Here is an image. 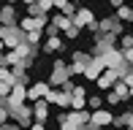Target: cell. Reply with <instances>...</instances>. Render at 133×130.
Returning a JSON list of instances; mask_svg holds the SVG:
<instances>
[{
	"instance_id": "6da1fadb",
	"label": "cell",
	"mask_w": 133,
	"mask_h": 130,
	"mask_svg": "<svg viewBox=\"0 0 133 130\" xmlns=\"http://www.w3.org/2000/svg\"><path fill=\"white\" fill-rule=\"evenodd\" d=\"M71 22H74L76 27H87V30H92V33H98V22H95V14L90 8H84V5H76V14L71 16Z\"/></svg>"
},
{
	"instance_id": "7a4b0ae2",
	"label": "cell",
	"mask_w": 133,
	"mask_h": 130,
	"mask_svg": "<svg viewBox=\"0 0 133 130\" xmlns=\"http://www.w3.org/2000/svg\"><path fill=\"white\" fill-rule=\"evenodd\" d=\"M65 79H71L68 62H63V60H54V65H52V76H49V84H52V87H60Z\"/></svg>"
},
{
	"instance_id": "3957f363",
	"label": "cell",
	"mask_w": 133,
	"mask_h": 130,
	"mask_svg": "<svg viewBox=\"0 0 133 130\" xmlns=\"http://www.w3.org/2000/svg\"><path fill=\"white\" fill-rule=\"evenodd\" d=\"M101 60H103V68H122L125 65V57H122V49H117V46H111V49H106L103 54H101Z\"/></svg>"
},
{
	"instance_id": "277c9868",
	"label": "cell",
	"mask_w": 133,
	"mask_h": 130,
	"mask_svg": "<svg viewBox=\"0 0 133 130\" xmlns=\"http://www.w3.org/2000/svg\"><path fill=\"white\" fill-rule=\"evenodd\" d=\"M101 70H103V60H101L98 54H92V57L87 60V65H84V73H82V76H84L87 81H95V79L101 76Z\"/></svg>"
},
{
	"instance_id": "5b68a950",
	"label": "cell",
	"mask_w": 133,
	"mask_h": 130,
	"mask_svg": "<svg viewBox=\"0 0 133 130\" xmlns=\"http://www.w3.org/2000/svg\"><path fill=\"white\" fill-rule=\"evenodd\" d=\"M117 79H119V70H117V68H103V70H101V76L95 79V84L106 92V90H111V84H114Z\"/></svg>"
},
{
	"instance_id": "8992f818",
	"label": "cell",
	"mask_w": 133,
	"mask_h": 130,
	"mask_svg": "<svg viewBox=\"0 0 133 130\" xmlns=\"http://www.w3.org/2000/svg\"><path fill=\"white\" fill-rule=\"evenodd\" d=\"M98 33H111V35H119V33H122V22H119L117 16H106V19H101Z\"/></svg>"
},
{
	"instance_id": "52a82bcc",
	"label": "cell",
	"mask_w": 133,
	"mask_h": 130,
	"mask_svg": "<svg viewBox=\"0 0 133 130\" xmlns=\"http://www.w3.org/2000/svg\"><path fill=\"white\" fill-rule=\"evenodd\" d=\"M46 117H49V100H46V98H35L33 100V119L44 122Z\"/></svg>"
},
{
	"instance_id": "ba28073f",
	"label": "cell",
	"mask_w": 133,
	"mask_h": 130,
	"mask_svg": "<svg viewBox=\"0 0 133 130\" xmlns=\"http://www.w3.org/2000/svg\"><path fill=\"white\" fill-rule=\"evenodd\" d=\"M19 22V16H16V8L11 3H5L3 8H0V25H16Z\"/></svg>"
},
{
	"instance_id": "9c48e42d",
	"label": "cell",
	"mask_w": 133,
	"mask_h": 130,
	"mask_svg": "<svg viewBox=\"0 0 133 130\" xmlns=\"http://www.w3.org/2000/svg\"><path fill=\"white\" fill-rule=\"evenodd\" d=\"M49 81H35V84H30V90H27V100H35V98H44L46 92H49Z\"/></svg>"
},
{
	"instance_id": "30bf717a",
	"label": "cell",
	"mask_w": 133,
	"mask_h": 130,
	"mask_svg": "<svg viewBox=\"0 0 133 130\" xmlns=\"http://www.w3.org/2000/svg\"><path fill=\"white\" fill-rule=\"evenodd\" d=\"M90 122H92V125H109V122H111V111L109 109H92Z\"/></svg>"
},
{
	"instance_id": "8fae6325",
	"label": "cell",
	"mask_w": 133,
	"mask_h": 130,
	"mask_svg": "<svg viewBox=\"0 0 133 130\" xmlns=\"http://www.w3.org/2000/svg\"><path fill=\"white\" fill-rule=\"evenodd\" d=\"M63 49H65V44H63L60 35H49L46 44H44V52H63Z\"/></svg>"
},
{
	"instance_id": "7c38bea8",
	"label": "cell",
	"mask_w": 133,
	"mask_h": 130,
	"mask_svg": "<svg viewBox=\"0 0 133 130\" xmlns=\"http://www.w3.org/2000/svg\"><path fill=\"white\" fill-rule=\"evenodd\" d=\"M111 90L119 95V100H128V98H130V87L125 84L122 79H117V81H114V84H111Z\"/></svg>"
},
{
	"instance_id": "4fadbf2b",
	"label": "cell",
	"mask_w": 133,
	"mask_h": 130,
	"mask_svg": "<svg viewBox=\"0 0 133 130\" xmlns=\"http://www.w3.org/2000/svg\"><path fill=\"white\" fill-rule=\"evenodd\" d=\"M114 11H117V14H114V16H117V19L119 22H133V8H130V5H119V8H114Z\"/></svg>"
},
{
	"instance_id": "5bb4252c",
	"label": "cell",
	"mask_w": 133,
	"mask_h": 130,
	"mask_svg": "<svg viewBox=\"0 0 133 130\" xmlns=\"http://www.w3.org/2000/svg\"><path fill=\"white\" fill-rule=\"evenodd\" d=\"M117 41H119V46H117V49H133V33H119L117 35Z\"/></svg>"
},
{
	"instance_id": "9a60e30c",
	"label": "cell",
	"mask_w": 133,
	"mask_h": 130,
	"mask_svg": "<svg viewBox=\"0 0 133 130\" xmlns=\"http://www.w3.org/2000/svg\"><path fill=\"white\" fill-rule=\"evenodd\" d=\"M52 25H54V27H57V30H65V27H68V25H71V16H65V14H63V11H60V14H57V16H54V19H52Z\"/></svg>"
},
{
	"instance_id": "2e32d148",
	"label": "cell",
	"mask_w": 133,
	"mask_h": 130,
	"mask_svg": "<svg viewBox=\"0 0 133 130\" xmlns=\"http://www.w3.org/2000/svg\"><path fill=\"white\" fill-rule=\"evenodd\" d=\"M111 122H117V125H130V127H133V111L128 109L125 114H119V117H111Z\"/></svg>"
},
{
	"instance_id": "e0dca14e",
	"label": "cell",
	"mask_w": 133,
	"mask_h": 130,
	"mask_svg": "<svg viewBox=\"0 0 133 130\" xmlns=\"http://www.w3.org/2000/svg\"><path fill=\"white\" fill-rule=\"evenodd\" d=\"M44 38V30H27V35H25V41L30 46H38V41Z\"/></svg>"
},
{
	"instance_id": "ac0fdd59",
	"label": "cell",
	"mask_w": 133,
	"mask_h": 130,
	"mask_svg": "<svg viewBox=\"0 0 133 130\" xmlns=\"http://www.w3.org/2000/svg\"><path fill=\"white\" fill-rule=\"evenodd\" d=\"M0 81H8V84H14V70H11L8 65H0Z\"/></svg>"
},
{
	"instance_id": "d6986e66",
	"label": "cell",
	"mask_w": 133,
	"mask_h": 130,
	"mask_svg": "<svg viewBox=\"0 0 133 130\" xmlns=\"http://www.w3.org/2000/svg\"><path fill=\"white\" fill-rule=\"evenodd\" d=\"M60 11H63L65 16H74V14H76V3H71V0H68V3H65L63 8H60Z\"/></svg>"
},
{
	"instance_id": "ffe728a7",
	"label": "cell",
	"mask_w": 133,
	"mask_h": 130,
	"mask_svg": "<svg viewBox=\"0 0 133 130\" xmlns=\"http://www.w3.org/2000/svg\"><path fill=\"white\" fill-rule=\"evenodd\" d=\"M92 54H87V52H74V62H87Z\"/></svg>"
},
{
	"instance_id": "44dd1931",
	"label": "cell",
	"mask_w": 133,
	"mask_h": 130,
	"mask_svg": "<svg viewBox=\"0 0 133 130\" xmlns=\"http://www.w3.org/2000/svg\"><path fill=\"white\" fill-rule=\"evenodd\" d=\"M106 92H109V90H106ZM106 100H109V103H111V106L122 103V100H119V95H117V92H114V90H111V92H109V95H106Z\"/></svg>"
},
{
	"instance_id": "7402d4cb",
	"label": "cell",
	"mask_w": 133,
	"mask_h": 130,
	"mask_svg": "<svg viewBox=\"0 0 133 130\" xmlns=\"http://www.w3.org/2000/svg\"><path fill=\"white\" fill-rule=\"evenodd\" d=\"M35 5H38V8L44 11V14H46V11L52 8V0H35Z\"/></svg>"
},
{
	"instance_id": "603a6c76",
	"label": "cell",
	"mask_w": 133,
	"mask_h": 130,
	"mask_svg": "<svg viewBox=\"0 0 133 130\" xmlns=\"http://www.w3.org/2000/svg\"><path fill=\"white\" fill-rule=\"evenodd\" d=\"M122 57H125V62L133 68V49H125V52H122Z\"/></svg>"
},
{
	"instance_id": "cb8c5ba5",
	"label": "cell",
	"mask_w": 133,
	"mask_h": 130,
	"mask_svg": "<svg viewBox=\"0 0 133 130\" xmlns=\"http://www.w3.org/2000/svg\"><path fill=\"white\" fill-rule=\"evenodd\" d=\"M101 106H103V100H101L98 95H95V98H90V109H101Z\"/></svg>"
},
{
	"instance_id": "d4e9b609",
	"label": "cell",
	"mask_w": 133,
	"mask_h": 130,
	"mask_svg": "<svg viewBox=\"0 0 133 130\" xmlns=\"http://www.w3.org/2000/svg\"><path fill=\"white\" fill-rule=\"evenodd\" d=\"M65 3H68V0H52V5H54V8H63Z\"/></svg>"
},
{
	"instance_id": "484cf974",
	"label": "cell",
	"mask_w": 133,
	"mask_h": 130,
	"mask_svg": "<svg viewBox=\"0 0 133 130\" xmlns=\"http://www.w3.org/2000/svg\"><path fill=\"white\" fill-rule=\"evenodd\" d=\"M122 3H125V0H109V5H111V8H119Z\"/></svg>"
},
{
	"instance_id": "4316f807",
	"label": "cell",
	"mask_w": 133,
	"mask_h": 130,
	"mask_svg": "<svg viewBox=\"0 0 133 130\" xmlns=\"http://www.w3.org/2000/svg\"><path fill=\"white\" fill-rule=\"evenodd\" d=\"M3 49H5V44H3V38H0V54H3Z\"/></svg>"
},
{
	"instance_id": "83f0119b",
	"label": "cell",
	"mask_w": 133,
	"mask_h": 130,
	"mask_svg": "<svg viewBox=\"0 0 133 130\" xmlns=\"http://www.w3.org/2000/svg\"><path fill=\"white\" fill-rule=\"evenodd\" d=\"M5 3H11V5H16V3H19V0H5Z\"/></svg>"
},
{
	"instance_id": "f1b7e54d",
	"label": "cell",
	"mask_w": 133,
	"mask_h": 130,
	"mask_svg": "<svg viewBox=\"0 0 133 130\" xmlns=\"http://www.w3.org/2000/svg\"><path fill=\"white\" fill-rule=\"evenodd\" d=\"M19 3H25V5H27V3H33V0H19Z\"/></svg>"
},
{
	"instance_id": "f546056e",
	"label": "cell",
	"mask_w": 133,
	"mask_h": 130,
	"mask_svg": "<svg viewBox=\"0 0 133 130\" xmlns=\"http://www.w3.org/2000/svg\"><path fill=\"white\" fill-rule=\"evenodd\" d=\"M71 3H79V0H71Z\"/></svg>"
},
{
	"instance_id": "4dcf8cb0",
	"label": "cell",
	"mask_w": 133,
	"mask_h": 130,
	"mask_svg": "<svg viewBox=\"0 0 133 130\" xmlns=\"http://www.w3.org/2000/svg\"><path fill=\"white\" fill-rule=\"evenodd\" d=\"M130 95H133V87H130Z\"/></svg>"
}]
</instances>
